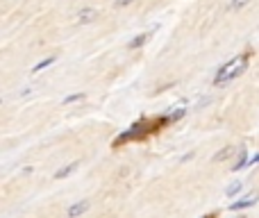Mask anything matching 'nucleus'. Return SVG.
<instances>
[{
  "mask_svg": "<svg viewBox=\"0 0 259 218\" xmlns=\"http://www.w3.org/2000/svg\"><path fill=\"white\" fill-rule=\"evenodd\" d=\"M248 59H250V55H248V53H243V55H239V57L230 59V62L219 71V75L214 77V84L216 86H223V84H228V82H232L234 77H239L248 68Z\"/></svg>",
  "mask_w": 259,
  "mask_h": 218,
  "instance_id": "nucleus-1",
  "label": "nucleus"
},
{
  "mask_svg": "<svg viewBox=\"0 0 259 218\" xmlns=\"http://www.w3.org/2000/svg\"><path fill=\"white\" fill-rule=\"evenodd\" d=\"M96 18H98V9H96V7H84V9H80V12H77L75 21L80 23V25H87V23H94Z\"/></svg>",
  "mask_w": 259,
  "mask_h": 218,
  "instance_id": "nucleus-2",
  "label": "nucleus"
},
{
  "mask_svg": "<svg viewBox=\"0 0 259 218\" xmlns=\"http://www.w3.org/2000/svg\"><path fill=\"white\" fill-rule=\"evenodd\" d=\"M89 207H91V200H77L66 209V216L68 218H77V216L84 214V211H89Z\"/></svg>",
  "mask_w": 259,
  "mask_h": 218,
  "instance_id": "nucleus-3",
  "label": "nucleus"
},
{
  "mask_svg": "<svg viewBox=\"0 0 259 218\" xmlns=\"http://www.w3.org/2000/svg\"><path fill=\"white\" fill-rule=\"evenodd\" d=\"M257 200H259V196H257V193H250V196H246V198H241V200L232 202V205H230V209H232V211L248 209V207H255V205H257Z\"/></svg>",
  "mask_w": 259,
  "mask_h": 218,
  "instance_id": "nucleus-4",
  "label": "nucleus"
},
{
  "mask_svg": "<svg viewBox=\"0 0 259 218\" xmlns=\"http://www.w3.org/2000/svg\"><path fill=\"white\" fill-rule=\"evenodd\" d=\"M234 152H237V146H234V143H228V146H223V148H221V150L216 152V155L211 157V159H214L216 164H221V161H228L230 157L234 155Z\"/></svg>",
  "mask_w": 259,
  "mask_h": 218,
  "instance_id": "nucleus-5",
  "label": "nucleus"
},
{
  "mask_svg": "<svg viewBox=\"0 0 259 218\" xmlns=\"http://www.w3.org/2000/svg\"><path fill=\"white\" fill-rule=\"evenodd\" d=\"M77 166H80V161H71V164H66V166H62V168H57V170H55V180L68 178L71 173H75V170H77Z\"/></svg>",
  "mask_w": 259,
  "mask_h": 218,
  "instance_id": "nucleus-6",
  "label": "nucleus"
},
{
  "mask_svg": "<svg viewBox=\"0 0 259 218\" xmlns=\"http://www.w3.org/2000/svg\"><path fill=\"white\" fill-rule=\"evenodd\" d=\"M148 39H150V34H146V32H143V34H137V36H134V39L127 43V48H130V50L141 48V46H146V43H148Z\"/></svg>",
  "mask_w": 259,
  "mask_h": 218,
  "instance_id": "nucleus-7",
  "label": "nucleus"
},
{
  "mask_svg": "<svg viewBox=\"0 0 259 218\" xmlns=\"http://www.w3.org/2000/svg\"><path fill=\"white\" fill-rule=\"evenodd\" d=\"M246 166H248V152H246V148H241V150H239V159L232 164V170L237 173V170L246 168Z\"/></svg>",
  "mask_w": 259,
  "mask_h": 218,
  "instance_id": "nucleus-8",
  "label": "nucleus"
},
{
  "mask_svg": "<svg viewBox=\"0 0 259 218\" xmlns=\"http://www.w3.org/2000/svg\"><path fill=\"white\" fill-rule=\"evenodd\" d=\"M241 189H243L241 182H234V184H230V187L225 189V196H228V198H234L237 193H241Z\"/></svg>",
  "mask_w": 259,
  "mask_h": 218,
  "instance_id": "nucleus-9",
  "label": "nucleus"
},
{
  "mask_svg": "<svg viewBox=\"0 0 259 218\" xmlns=\"http://www.w3.org/2000/svg\"><path fill=\"white\" fill-rule=\"evenodd\" d=\"M50 64H55V57H48V59H44V62H39L34 68H32V73H39V71H44V68H48Z\"/></svg>",
  "mask_w": 259,
  "mask_h": 218,
  "instance_id": "nucleus-10",
  "label": "nucleus"
},
{
  "mask_svg": "<svg viewBox=\"0 0 259 218\" xmlns=\"http://www.w3.org/2000/svg\"><path fill=\"white\" fill-rule=\"evenodd\" d=\"M87 94H73V96H66L64 98V105H71V103H80V100H84Z\"/></svg>",
  "mask_w": 259,
  "mask_h": 218,
  "instance_id": "nucleus-11",
  "label": "nucleus"
},
{
  "mask_svg": "<svg viewBox=\"0 0 259 218\" xmlns=\"http://www.w3.org/2000/svg\"><path fill=\"white\" fill-rule=\"evenodd\" d=\"M248 3H250V0H232V3H230V9H232V12H239V9H243Z\"/></svg>",
  "mask_w": 259,
  "mask_h": 218,
  "instance_id": "nucleus-12",
  "label": "nucleus"
},
{
  "mask_svg": "<svg viewBox=\"0 0 259 218\" xmlns=\"http://www.w3.org/2000/svg\"><path fill=\"white\" fill-rule=\"evenodd\" d=\"M130 3H134V0H114V7H127Z\"/></svg>",
  "mask_w": 259,
  "mask_h": 218,
  "instance_id": "nucleus-13",
  "label": "nucleus"
},
{
  "mask_svg": "<svg viewBox=\"0 0 259 218\" xmlns=\"http://www.w3.org/2000/svg\"><path fill=\"white\" fill-rule=\"evenodd\" d=\"M180 116H184V109H178V111H175L173 118H180Z\"/></svg>",
  "mask_w": 259,
  "mask_h": 218,
  "instance_id": "nucleus-14",
  "label": "nucleus"
},
{
  "mask_svg": "<svg viewBox=\"0 0 259 218\" xmlns=\"http://www.w3.org/2000/svg\"><path fill=\"white\" fill-rule=\"evenodd\" d=\"M250 164H259V155L252 157V159H250Z\"/></svg>",
  "mask_w": 259,
  "mask_h": 218,
  "instance_id": "nucleus-15",
  "label": "nucleus"
},
{
  "mask_svg": "<svg viewBox=\"0 0 259 218\" xmlns=\"http://www.w3.org/2000/svg\"><path fill=\"white\" fill-rule=\"evenodd\" d=\"M205 218H216V214H207Z\"/></svg>",
  "mask_w": 259,
  "mask_h": 218,
  "instance_id": "nucleus-16",
  "label": "nucleus"
}]
</instances>
